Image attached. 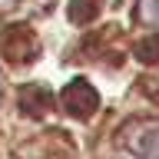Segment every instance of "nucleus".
<instances>
[{
  "label": "nucleus",
  "instance_id": "obj_1",
  "mask_svg": "<svg viewBox=\"0 0 159 159\" xmlns=\"http://www.w3.org/2000/svg\"><path fill=\"white\" fill-rule=\"evenodd\" d=\"M37 33L27 27V23H13L0 33V53L10 60V63H27L30 57H37Z\"/></svg>",
  "mask_w": 159,
  "mask_h": 159
},
{
  "label": "nucleus",
  "instance_id": "obj_2",
  "mask_svg": "<svg viewBox=\"0 0 159 159\" xmlns=\"http://www.w3.org/2000/svg\"><path fill=\"white\" fill-rule=\"evenodd\" d=\"M63 106H66L70 116L89 119L99 109V96H96V89L89 86L86 80H73V83H66V89H63Z\"/></svg>",
  "mask_w": 159,
  "mask_h": 159
},
{
  "label": "nucleus",
  "instance_id": "obj_3",
  "mask_svg": "<svg viewBox=\"0 0 159 159\" xmlns=\"http://www.w3.org/2000/svg\"><path fill=\"white\" fill-rule=\"evenodd\" d=\"M133 156L136 159H159V123H146L133 136Z\"/></svg>",
  "mask_w": 159,
  "mask_h": 159
},
{
  "label": "nucleus",
  "instance_id": "obj_4",
  "mask_svg": "<svg viewBox=\"0 0 159 159\" xmlns=\"http://www.w3.org/2000/svg\"><path fill=\"white\" fill-rule=\"evenodd\" d=\"M50 103H53V93H50L43 83H30V86H23V93H20V106H23V113H30V116H43L50 109Z\"/></svg>",
  "mask_w": 159,
  "mask_h": 159
},
{
  "label": "nucleus",
  "instance_id": "obj_5",
  "mask_svg": "<svg viewBox=\"0 0 159 159\" xmlns=\"http://www.w3.org/2000/svg\"><path fill=\"white\" fill-rule=\"evenodd\" d=\"M99 3H103V0H70V20H73V23H89V20H96Z\"/></svg>",
  "mask_w": 159,
  "mask_h": 159
},
{
  "label": "nucleus",
  "instance_id": "obj_6",
  "mask_svg": "<svg viewBox=\"0 0 159 159\" xmlns=\"http://www.w3.org/2000/svg\"><path fill=\"white\" fill-rule=\"evenodd\" d=\"M133 53H136V60H143V63H156L159 60V37L139 40L136 47H133Z\"/></svg>",
  "mask_w": 159,
  "mask_h": 159
},
{
  "label": "nucleus",
  "instance_id": "obj_7",
  "mask_svg": "<svg viewBox=\"0 0 159 159\" xmlns=\"http://www.w3.org/2000/svg\"><path fill=\"white\" fill-rule=\"evenodd\" d=\"M139 20L146 27H159V0H139Z\"/></svg>",
  "mask_w": 159,
  "mask_h": 159
},
{
  "label": "nucleus",
  "instance_id": "obj_8",
  "mask_svg": "<svg viewBox=\"0 0 159 159\" xmlns=\"http://www.w3.org/2000/svg\"><path fill=\"white\" fill-rule=\"evenodd\" d=\"M143 93H146L149 99H156V103H159V80L146 76V80H143Z\"/></svg>",
  "mask_w": 159,
  "mask_h": 159
},
{
  "label": "nucleus",
  "instance_id": "obj_9",
  "mask_svg": "<svg viewBox=\"0 0 159 159\" xmlns=\"http://www.w3.org/2000/svg\"><path fill=\"white\" fill-rule=\"evenodd\" d=\"M3 3H10V0H0V7H3Z\"/></svg>",
  "mask_w": 159,
  "mask_h": 159
},
{
  "label": "nucleus",
  "instance_id": "obj_10",
  "mask_svg": "<svg viewBox=\"0 0 159 159\" xmlns=\"http://www.w3.org/2000/svg\"><path fill=\"white\" fill-rule=\"evenodd\" d=\"M0 93H3V80H0Z\"/></svg>",
  "mask_w": 159,
  "mask_h": 159
}]
</instances>
